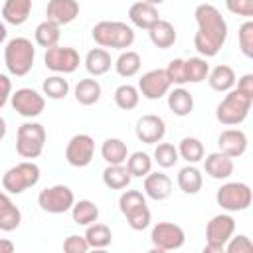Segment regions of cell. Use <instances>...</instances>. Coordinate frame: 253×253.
Here are the masks:
<instances>
[{
	"label": "cell",
	"mask_w": 253,
	"mask_h": 253,
	"mask_svg": "<svg viewBox=\"0 0 253 253\" xmlns=\"http://www.w3.org/2000/svg\"><path fill=\"white\" fill-rule=\"evenodd\" d=\"M198 32L194 36V47L202 57H215L227 40V22L213 4H200L194 10Z\"/></svg>",
	"instance_id": "obj_1"
},
{
	"label": "cell",
	"mask_w": 253,
	"mask_h": 253,
	"mask_svg": "<svg viewBox=\"0 0 253 253\" xmlns=\"http://www.w3.org/2000/svg\"><path fill=\"white\" fill-rule=\"evenodd\" d=\"M91 36L99 47H113V49H126L134 43V30L119 20H101L93 26Z\"/></svg>",
	"instance_id": "obj_2"
},
{
	"label": "cell",
	"mask_w": 253,
	"mask_h": 253,
	"mask_svg": "<svg viewBox=\"0 0 253 253\" xmlns=\"http://www.w3.org/2000/svg\"><path fill=\"white\" fill-rule=\"evenodd\" d=\"M36 61V47L28 38H12L4 47V63L10 75L24 77L32 71Z\"/></svg>",
	"instance_id": "obj_3"
},
{
	"label": "cell",
	"mask_w": 253,
	"mask_h": 253,
	"mask_svg": "<svg viewBox=\"0 0 253 253\" xmlns=\"http://www.w3.org/2000/svg\"><path fill=\"white\" fill-rule=\"evenodd\" d=\"M251 105H253L251 97L243 95L237 89H229V91H225V97L215 107V119L225 126L241 125L247 119Z\"/></svg>",
	"instance_id": "obj_4"
},
{
	"label": "cell",
	"mask_w": 253,
	"mask_h": 253,
	"mask_svg": "<svg viewBox=\"0 0 253 253\" xmlns=\"http://www.w3.org/2000/svg\"><path fill=\"white\" fill-rule=\"evenodd\" d=\"M42 170L34 160L18 162L16 166L8 168L2 176V188L8 194H24L28 188H34L40 182Z\"/></svg>",
	"instance_id": "obj_5"
},
{
	"label": "cell",
	"mask_w": 253,
	"mask_h": 253,
	"mask_svg": "<svg viewBox=\"0 0 253 253\" xmlns=\"http://www.w3.org/2000/svg\"><path fill=\"white\" fill-rule=\"evenodd\" d=\"M45 146V128L40 123H24L18 126L16 132V152L26 158V160H34L43 152Z\"/></svg>",
	"instance_id": "obj_6"
},
{
	"label": "cell",
	"mask_w": 253,
	"mask_h": 253,
	"mask_svg": "<svg viewBox=\"0 0 253 253\" xmlns=\"http://www.w3.org/2000/svg\"><path fill=\"white\" fill-rule=\"evenodd\" d=\"M253 192L245 182H225L215 192V202L225 211H245L251 206Z\"/></svg>",
	"instance_id": "obj_7"
},
{
	"label": "cell",
	"mask_w": 253,
	"mask_h": 253,
	"mask_svg": "<svg viewBox=\"0 0 253 253\" xmlns=\"http://www.w3.org/2000/svg\"><path fill=\"white\" fill-rule=\"evenodd\" d=\"M235 233V219L229 213H217L206 223V253H223L227 239Z\"/></svg>",
	"instance_id": "obj_8"
},
{
	"label": "cell",
	"mask_w": 253,
	"mask_h": 253,
	"mask_svg": "<svg viewBox=\"0 0 253 253\" xmlns=\"http://www.w3.org/2000/svg\"><path fill=\"white\" fill-rule=\"evenodd\" d=\"M152 249L150 253H164V251H176L184 245L186 233L178 223L172 221H158L150 231Z\"/></svg>",
	"instance_id": "obj_9"
},
{
	"label": "cell",
	"mask_w": 253,
	"mask_h": 253,
	"mask_svg": "<svg viewBox=\"0 0 253 253\" xmlns=\"http://www.w3.org/2000/svg\"><path fill=\"white\" fill-rule=\"evenodd\" d=\"M75 204V194L65 184H55L38 194V206L47 213H65Z\"/></svg>",
	"instance_id": "obj_10"
},
{
	"label": "cell",
	"mask_w": 253,
	"mask_h": 253,
	"mask_svg": "<svg viewBox=\"0 0 253 253\" xmlns=\"http://www.w3.org/2000/svg\"><path fill=\"white\" fill-rule=\"evenodd\" d=\"M43 63L53 73L67 75V73H73L79 67L81 57H79V53H77L75 47H69V45H53V47H47L45 49Z\"/></svg>",
	"instance_id": "obj_11"
},
{
	"label": "cell",
	"mask_w": 253,
	"mask_h": 253,
	"mask_svg": "<svg viewBox=\"0 0 253 253\" xmlns=\"http://www.w3.org/2000/svg\"><path fill=\"white\" fill-rule=\"evenodd\" d=\"M10 103H12V109L18 115L26 117V119H36L45 109V97H43V93H38L32 87H20V89H16L10 95Z\"/></svg>",
	"instance_id": "obj_12"
},
{
	"label": "cell",
	"mask_w": 253,
	"mask_h": 253,
	"mask_svg": "<svg viewBox=\"0 0 253 253\" xmlns=\"http://www.w3.org/2000/svg\"><path fill=\"white\" fill-rule=\"evenodd\" d=\"M95 156V140L91 134L79 132L73 134L65 146V160L67 164L75 166V168H85L91 164Z\"/></svg>",
	"instance_id": "obj_13"
},
{
	"label": "cell",
	"mask_w": 253,
	"mask_h": 253,
	"mask_svg": "<svg viewBox=\"0 0 253 253\" xmlns=\"http://www.w3.org/2000/svg\"><path fill=\"white\" fill-rule=\"evenodd\" d=\"M172 83L166 77L164 69H150L146 73H142V77L138 79V93L148 99V101H158L162 99L168 91H170Z\"/></svg>",
	"instance_id": "obj_14"
},
{
	"label": "cell",
	"mask_w": 253,
	"mask_h": 253,
	"mask_svg": "<svg viewBox=\"0 0 253 253\" xmlns=\"http://www.w3.org/2000/svg\"><path fill=\"white\" fill-rule=\"evenodd\" d=\"M134 134L140 142L144 144H156L164 138L166 134V123L162 117L158 115H142L138 121H136V126H134Z\"/></svg>",
	"instance_id": "obj_15"
},
{
	"label": "cell",
	"mask_w": 253,
	"mask_h": 253,
	"mask_svg": "<svg viewBox=\"0 0 253 253\" xmlns=\"http://www.w3.org/2000/svg\"><path fill=\"white\" fill-rule=\"evenodd\" d=\"M45 16H47L45 20L57 26L71 24L79 16V2L77 0H49L45 6Z\"/></svg>",
	"instance_id": "obj_16"
},
{
	"label": "cell",
	"mask_w": 253,
	"mask_h": 253,
	"mask_svg": "<svg viewBox=\"0 0 253 253\" xmlns=\"http://www.w3.org/2000/svg\"><path fill=\"white\" fill-rule=\"evenodd\" d=\"M217 148L231 158H239L247 150V134L241 128H225L217 136Z\"/></svg>",
	"instance_id": "obj_17"
},
{
	"label": "cell",
	"mask_w": 253,
	"mask_h": 253,
	"mask_svg": "<svg viewBox=\"0 0 253 253\" xmlns=\"http://www.w3.org/2000/svg\"><path fill=\"white\" fill-rule=\"evenodd\" d=\"M128 20L134 28L138 30H150L158 20H160V14H158V8L154 4H148V2H134L130 8H128Z\"/></svg>",
	"instance_id": "obj_18"
},
{
	"label": "cell",
	"mask_w": 253,
	"mask_h": 253,
	"mask_svg": "<svg viewBox=\"0 0 253 253\" xmlns=\"http://www.w3.org/2000/svg\"><path fill=\"white\" fill-rule=\"evenodd\" d=\"M204 160V170L210 178L213 180H227L231 174H233V158L215 150V152H210Z\"/></svg>",
	"instance_id": "obj_19"
},
{
	"label": "cell",
	"mask_w": 253,
	"mask_h": 253,
	"mask_svg": "<svg viewBox=\"0 0 253 253\" xmlns=\"http://www.w3.org/2000/svg\"><path fill=\"white\" fill-rule=\"evenodd\" d=\"M172 194V180L164 174V172H148L144 176V196L154 200V202H162L166 198H170Z\"/></svg>",
	"instance_id": "obj_20"
},
{
	"label": "cell",
	"mask_w": 253,
	"mask_h": 253,
	"mask_svg": "<svg viewBox=\"0 0 253 253\" xmlns=\"http://www.w3.org/2000/svg\"><path fill=\"white\" fill-rule=\"evenodd\" d=\"M22 223V211L12 202L8 192H0V231H14Z\"/></svg>",
	"instance_id": "obj_21"
},
{
	"label": "cell",
	"mask_w": 253,
	"mask_h": 253,
	"mask_svg": "<svg viewBox=\"0 0 253 253\" xmlns=\"http://www.w3.org/2000/svg\"><path fill=\"white\" fill-rule=\"evenodd\" d=\"M32 14V0H4L2 18L12 26H22Z\"/></svg>",
	"instance_id": "obj_22"
},
{
	"label": "cell",
	"mask_w": 253,
	"mask_h": 253,
	"mask_svg": "<svg viewBox=\"0 0 253 253\" xmlns=\"http://www.w3.org/2000/svg\"><path fill=\"white\" fill-rule=\"evenodd\" d=\"M83 63H85V69H87L89 75L99 77V75H105L111 69L113 59H111V53L105 47H93V49L87 51Z\"/></svg>",
	"instance_id": "obj_23"
},
{
	"label": "cell",
	"mask_w": 253,
	"mask_h": 253,
	"mask_svg": "<svg viewBox=\"0 0 253 253\" xmlns=\"http://www.w3.org/2000/svg\"><path fill=\"white\" fill-rule=\"evenodd\" d=\"M168 97V109L176 115V117H188L194 111V97L188 89L184 87H174L166 93Z\"/></svg>",
	"instance_id": "obj_24"
},
{
	"label": "cell",
	"mask_w": 253,
	"mask_h": 253,
	"mask_svg": "<svg viewBox=\"0 0 253 253\" xmlns=\"http://www.w3.org/2000/svg\"><path fill=\"white\" fill-rule=\"evenodd\" d=\"M176 182H178V188H180L184 194L194 196V194H198V192L202 190V186H204V176H202V170H200L196 164H186L184 168H180Z\"/></svg>",
	"instance_id": "obj_25"
},
{
	"label": "cell",
	"mask_w": 253,
	"mask_h": 253,
	"mask_svg": "<svg viewBox=\"0 0 253 253\" xmlns=\"http://www.w3.org/2000/svg\"><path fill=\"white\" fill-rule=\"evenodd\" d=\"M208 85L213 91H217V93H225V91L233 89V85H235V71H233V67H229L225 63H219L213 69H210Z\"/></svg>",
	"instance_id": "obj_26"
},
{
	"label": "cell",
	"mask_w": 253,
	"mask_h": 253,
	"mask_svg": "<svg viewBox=\"0 0 253 253\" xmlns=\"http://www.w3.org/2000/svg\"><path fill=\"white\" fill-rule=\"evenodd\" d=\"M148 36H150V42H152L158 49H168V47H172L174 42H176V28L172 26V22L160 18V20L148 30Z\"/></svg>",
	"instance_id": "obj_27"
},
{
	"label": "cell",
	"mask_w": 253,
	"mask_h": 253,
	"mask_svg": "<svg viewBox=\"0 0 253 253\" xmlns=\"http://www.w3.org/2000/svg\"><path fill=\"white\" fill-rule=\"evenodd\" d=\"M75 99L79 105H85V107H91L95 105L99 99H101V83L93 77H87V79H79V83L75 85Z\"/></svg>",
	"instance_id": "obj_28"
},
{
	"label": "cell",
	"mask_w": 253,
	"mask_h": 253,
	"mask_svg": "<svg viewBox=\"0 0 253 253\" xmlns=\"http://www.w3.org/2000/svg\"><path fill=\"white\" fill-rule=\"evenodd\" d=\"M130 180L132 176L125 164H107V168L103 170V184L109 190H125L128 188Z\"/></svg>",
	"instance_id": "obj_29"
},
{
	"label": "cell",
	"mask_w": 253,
	"mask_h": 253,
	"mask_svg": "<svg viewBox=\"0 0 253 253\" xmlns=\"http://www.w3.org/2000/svg\"><path fill=\"white\" fill-rule=\"evenodd\" d=\"M113 65H115V71H117L121 77L128 79V77H134V75L140 71L142 59H140L138 51H132V49H123V51H121V55H119V57L113 61Z\"/></svg>",
	"instance_id": "obj_30"
},
{
	"label": "cell",
	"mask_w": 253,
	"mask_h": 253,
	"mask_svg": "<svg viewBox=\"0 0 253 253\" xmlns=\"http://www.w3.org/2000/svg\"><path fill=\"white\" fill-rule=\"evenodd\" d=\"M83 237L87 239L89 247H93V249H105V247H109L111 241H113V231H111V227H109L107 223L93 221V223L87 225Z\"/></svg>",
	"instance_id": "obj_31"
},
{
	"label": "cell",
	"mask_w": 253,
	"mask_h": 253,
	"mask_svg": "<svg viewBox=\"0 0 253 253\" xmlns=\"http://www.w3.org/2000/svg\"><path fill=\"white\" fill-rule=\"evenodd\" d=\"M101 156L107 164H125V160L128 156L126 142L121 138H107L101 144Z\"/></svg>",
	"instance_id": "obj_32"
},
{
	"label": "cell",
	"mask_w": 253,
	"mask_h": 253,
	"mask_svg": "<svg viewBox=\"0 0 253 253\" xmlns=\"http://www.w3.org/2000/svg\"><path fill=\"white\" fill-rule=\"evenodd\" d=\"M69 211H71V217H73V221L77 225H85L87 227L89 223H93V221L99 219V208L91 200H79V202H75Z\"/></svg>",
	"instance_id": "obj_33"
},
{
	"label": "cell",
	"mask_w": 253,
	"mask_h": 253,
	"mask_svg": "<svg viewBox=\"0 0 253 253\" xmlns=\"http://www.w3.org/2000/svg\"><path fill=\"white\" fill-rule=\"evenodd\" d=\"M59 28H61V26H57V24H53V22H49V20H43L42 24L36 26V32H34L36 43H38L40 47H45V49L57 45V42H59V38H61Z\"/></svg>",
	"instance_id": "obj_34"
},
{
	"label": "cell",
	"mask_w": 253,
	"mask_h": 253,
	"mask_svg": "<svg viewBox=\"0 0 253 253\" xmlns=\"http://www.w3.org/2000/svg\"><path fill=\"white\" fill-rule=\"evenodd\" d=\"M176 148H178V156L188 164H198L204 158V144L196 136H184Z\"/></svg>",
	"instance_id": "obj_35"
},
{
	"label": "cell",
	"mask_w": 253,
	"mask_h": 253,
	"mask_svg": "<svg viewBox=\"0 0 253 253\" xmlns=\"http://www.w3.org/2000/svg\"><path fill=\"white\" fill-rule=\"evenodd\" d=\"M113 99H115V105L121 111H132V109H136V105L140 101V93H138V89L134 85L125 83V85H119L115 89Z\"/></svg>",
	"instance_id": "obj_36"
},
{
	"label": "cell",
	"mask_w": 253,
	"mask_h": 253,
	"mask_svg": "<svg viewBox=\"0 0 253 253\" xmlns=\"http://www.w3.org/2000/svg\"><path fill=\"white\" fill-rule=\"evenodd\" d=\"M125 166H126V170L130 172L132 178H144L152 170V158H150V154H146L142 150H136V152L126 156Z\"/></svg>",
	"instance_id": "obj_37"
},
{
	"label": "cell",
	"mask_w": 253,
	"mask_h": 253,
	"mask_svg": "<svg viewBox=\"0 0 253 253\" xmlns=\"http://www.w3.org/2000/svg\"><path fill=\"white\" fill-rule=\"evenodd\" d=\"M42 91H43V97L53 99V101H59V99H65V97H67V93H69V83H67V79H63V77L57 73V75H51V77L43 79Z\"/></svg>",
	"instance_id": "obj_38"
},
{
	"label": "cell",
	"mask_w": 253,
	"mask_h": 253,
	"mask_svg": "<svg viewBox=\"0 0 253 253\" xmlns=\"http://www.w3.org/2000/svg\"><path fill=\"white\" fill-rule=\"evenodd\" d=\"M184 63H186V81L188 83H202L208 79L210 63L206 61V57H190V59H184Z\"/></svg>",
	"instance_id": "obj_39"
},
{
	"label": "cell",
	"mask_w": 253,
	"mask_h": 253,
	"mask_svg": "<svg viewBox=\"0 0 253 253\" xmlns=\"http://www.w3.org/2000/svg\"><path fill=\"white\" fill-rule=\"evenodd\" d=\"M180 160L178 156V148L172 144V142H156V148H154V162L160 166V168H172L176 162Z\"/></svg>",
	"instance_id": "obj_40"
},
{
	"label": "cell",
	"mask_w": 253,
	"mask_h": 253,
	"mask_svg": "<svg viewBox=\"0 0 253 253\" xmlns=\"http://www.w3.org/2000/svg\"><path fill=\"white\" fill-rule=\"evenodd\" d=\"M144 204H146V196L140 190H125L119 198V210L123 215H126L128 211H132Z\"/></svg>",
	"instance_id": "obj_41"
},
{
	"label": "cell",
	"mask_w": 253,
	"mask_h": 253,
	"mask_svg": "<svg viewBox=\"0 0 253 253\" xmlns=\"http://www.w3.org/2000/svg\"><path fill=\"white\" fill-rule=\"evenodd\" d=\"M125 217H126V223H128V227H130V229H134V231H142V229H146V227L150 225L152 213H150L148 206L144 204V206H140V208H136V210L128 211Z\"/></svg>",
	"instance_id": "obj_42"
},
{
	"label": "cell",
	"mask_w": 253,
	"mask_h": 253,
	"mask_svg": "<svg viewBox=\"0 0 253 253\" xmlns=\"http://www.w3.org/2000/svg\"><path fill=\"white\" fill-rule=\"evenodd\" d=\"M237 43L245 57H253V20H245L237 30Z\"/></svg>",
	"instance_id": "obj_43"
},
{
	"label": "cell",
	"mask_w": 253,
	"mask_h": 253,
	"mask_svg": "<svg viewBox=\"0 0 253 253\" xmlns=\"http://www.w3.org/2000/svg\"><path fill=\"white\" fill-rule=\"evenodd\" d=\"M164 71H166V77H168V81H170L172 85L184 87V85L188 83V81H186V63H184L182 57L172 59Z\"/></svg>",
	"instance_id": "obj_44"
},
{
	"label": "cell",
	"mask_w": 253,
	"mask_h": 253,
	"mask_svg": "<svg viewBox=\"0 0 253 253\" xmlns=\"http://www.w3.org/2000/svg\"><path fill=\"white\" fill-rule=\"evenodd\" d=\"M223 251H227V253H251V251H253V243H251V239H249L245 233L231 235V237L227 239Z\"/></svg>",
	"instance_id": "obj_45"
},
{
	"label": "cell",
	"mask_w": 253,
	"mask_h": 253,
	"mask_svg": "<svg viewBox=\"0 0 253 253\" xmlns=\"http://www.w3.org/2000/svg\"><path fill=\"white\" fill-rule=\"evenodd\" d=\"M225 8L235 16H243V18L253 16V0H225Z\"/></svg>",
	"instance_id": "obj_46"
},
{
	"label": "cell",
	"mask_w": 253,
	"mask_h": 253,
	"mask_svg": "<svg viewBox=\"0 0 253 253\" xmlns=\"http://www.w3.org/2000/svg\"><path fill=\"white\" fill-rule=\"evenodd\" d=\"M91 247L83 235H69L63 241V251L65 253H87Z\"/></svg>",
	"instance_id": "obj_47"
},
{
	"label": "cell",
	"mask_w": 253,
	"mask_h": 253,
	"mask_svg": "<svg viewBox=\"0 0 253 253\" xmlns=\"http://www.w3.org/2000/svg\"><path fill=\"white\" fill-rule=\"evenodd\" d=\"M10 95H12V81H10L8 75L0 73V109L8 103Z\"/></svg>",
	"instance_id": "obj_48"
},
{
	"label": "cell",
	"mask_w": 253,
	"mask_h": 253,
	"mask_svg": "<svg viewBox=\"0 0 253 253\" xmlns=\"http://www.w3.org/2000/svg\"><path fill=\"white\" fill-rule=\"evenodd\" d=\"M235 89L241 91L243 95H247V97L253 99V73H245V75H241V77L237 79V87H235Z\"/></svg>",
	"instance_id": "obj_49"
},
{
	"label": "cell",
	"mask_w": 253,
	"mask_h": 253,
	"mask_svg": "<svg viewBox=\"0 0 253 253\" xmlns=\"http://www.w3.org/2000/svg\"><path fill=\"white\" fill-rule=\"evenodd\" d=\"M16 247H14V243L10 241V239H6V237H0V253H12Z\"/></svg>",
	"instance_id": "obj_50"
},
{
	"label": "cell",
	"mask_w": 253,
	"mask_h": 253,
	"mask_svg": "<svg viewBox=\"0 0 253 253\" xmlns=\"http://www.w3.org/2000/svg\"><path fill=\"white\" fill-rule=\"evenodd\" d=\"M6 36H8V30H6V24L0 20V43L6 42Z\"/></svg>",
	"instance_id": "obj_51"
},
{
	"label": "cell",
	"mask_w": 253,
	"mask_h": 253,
	"mask_svg": "<svg viewBox=\"0 0 253 253\" xmlns=\"http://www.w3.org/2000/svg\"><path fill=\"white\" fill-rule=\"evenodd\" d=\"M6 130H8V126H6V121H4V117H0V140L6 136Z\"/></svg>",
	"instance_id": "obj_52"
},
{
	"label": "cell",
	"mask_w": 253,
	"mask_h": 253,
	"mask_svg": "<svg viewBox=\"0 0 253 253\" xmlns=\"http://www.w3.org/2000/svg\"><path fill=\"white\" fill-rule=\"evenodd\" d=\"M142 2H148V4H154V6H158V4H162L164 0H142Z\"/></svg>",
	"instance_id": "obj_53"
}]
</instances>
